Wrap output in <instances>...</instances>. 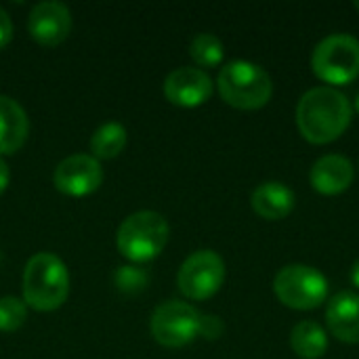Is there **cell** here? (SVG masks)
<instances>
[{
    "label": "cell",
    "mask_w": 359,
    "mask_h": 359,
    "mask_svg": "<svg viewBox=\"0 0 359 359\" xmlns=\"http://www.w3.org/2000/svg\"><path fill=\"white\" fill-rule=\"evenodd\" d=\"M297 198L292 189L280 181H267L252 194V208L267 221H280L294 210Z\"/></svg>",
    "instance_id": "cell-15"
},
{
    "label": "cell",
    "mask_w": 359,
    "mask_h": 359,
    "mask_svg": "<svg viewBox=\"0 0 359 359\" xmlns=\"http://www.w3.org/2000/svg\"><path fill=\"white\" fill-rule=\"evenodd\" d=\"M351 116L353 107L341 90L318 86L301 97L297 107V126L309 143L326 145L347 130Z\"/></svg>",
    "instance_id": "cell-1"
},
{
    "label": "cell",
    "mask_w": 359,
    "mask_h": 359,
    "mask_svg": "<svg viewBox=\"0 0 359 359\" xmlns=\"http://www.w3.org/2000/svg\"><path fill=\"white\" fill-rule=\"evenodd\" d=\"M290 345L297 355L305 359H320L328 349V337L326 330L311 320H305L294 326L290 334Z\"/></svg>",
    "instance_id": "cell-16"
},
{
    "label": "cell",
    "mask_w": 359,
    "mask_h": 359,
    "mask_svg": "<svg viewBox=\"0 0 359 359\" xmlns=\"http://www.w3.org/2000/svg\"><path fill=\"white\" fill-rule=\"evenodd\" d=\"M27 320V307L17 297L0 299V332H13Z\"/></svg>",
    "instance_id": "cell-19"
},
{
    "label": "cell",
    "mask_w": 359,
    "mask_h": 359,
    "mask_svg": "<svg viewBox=\"0 0 359 359\" xmlns=\"http://www.w3.org/2000/svg\"><path fill=\"white\" fill-rule=\"evenodd\" d=\"M55 187L72 198H82L99 189L103 183V170L95 156L74 154L59 162L53 175Z\"/></svg>",
    "instance_id": "cell-9"
},
{
    "label": "cell",
    "mask_w": 359,
    "mask_h": 359,
    "mask_svg": "<svg viewBox=\"0 0 359 359\" xmlns=\"http://www.w3.org/2000/svg\"><path fill=\"white\" fill-rule=\"evenodd\" d=\"M328 330L343 343H359V294L339 292L330 299L326 309Z\"/></svg>",
    "instance_id": "cell-12"
},
{
    "label": "cell",
    "mask_w": 359,
    "mask_h": 359,
    "mask_svg": "<svg viewBox=\"0 0 359 359\" xmlns=\"http://www.w3.org/2000/svg\"><path fill=\"white\" fill-rule=\"evenodd\" d=\"M276 297L290 309H318L328 297V280L309 265H286L273 280Z\"/></svg>",
    "instance_id": "cell-6"
},
{
    "label": "cell",
    "mask_w": 359,
    "mask_h": 359,
    "mask_svg": "<svg viewBox=\"0 0 359 359\" xmlns=\"http://www.w3.org/2000/svg\"><path fill=\"white\" fill-rule=\"evenodd\" d=\"M200 313L181 301H168L156 307L149 328L154 339L170 349L189 345L200 334Z\"/></svg>",
    "instance_id": "cell-7"
},
{
    "label": "cell",
    "mask_w": 359,
    "mask_h": 359,
    "mask_svg": "<svg viewBox=\"0 0 359 359\" xmlns=\"http://www.w3.org/2000/svg\"><path fill=\"white\" fill-rule=\"evenodd\" d=\"M8 181H11V170H8L6 162L0 158V194H4V189L8 187Z\"/></svg>",
    "instance_id": "cell-23"
},
{
    "label": "cell",
    "mask_w": 359,
    "mask_h": 359,
    "mask_svg": "<svg viewBox=\"0 0 359 359\" xmlns=\"http://www.w3.org/2000/svg\"><path fill=\"white\" fill-rule=\"evenodd\" d=\"M29 133V122L23 107L11 99L0 95V156L15 154L23 147Z\"/></svg>",
    "instance_id": "cell-14"
},
{
    "label": "cell",
    "mask_w": 359,
    "mask_h": 359,
    "mask_svg": "<svg viewBox=\"0 0 359 359\" xmlns=\"http://www.w3.org/2000/svg\"><path fill=\"white\" fill-rule=\"evenodd\" d=\"M126 145V128L118 122H107L99 126L90 139V151L97 160H111L120 156Z\"/></svg>",
    "instance_id": "cell-17"
},
{
    "label": "cell",
    "mask_w": 359,
    "mask_h": 359,
    "mask_svg": "<svg viewBox=\"0 0 359 359\" xmlns=\"http://www.w3.org/2000/svg\"><path fill=\"white\" fill-rule=\"evenodd\" d=\"M27 29L32 38L42 46L61 44L72 29V15L63 2L46 0L32 8L27 19Z\"/></svg>",
    "instance_id": "cell-10"
},
{
    "label": "cell",
    "mask_w": 359,
    "mask_h": 359,
    "mask_svg": "<svg viewBox=\"0 0 359 359\" xmlns=\"http://www.w3.org/2000/svg\"><path fill=\"white\" fill-rule=\"evenodd\" d=\"M116 278H118V286L128 292L145 286V273H141L139 269H133V267H122Z\"/></svg>",
    "instance_id": "cell-20"
},
{
    "label": "cell",
    "mask_w": 359,
    "mask_h": 359,
    "mask_svg": "<svg viewBox=\"0 0 359 359\" xmlns=\"http://www.w3.org/2000/svg\"><path fill=\"white\" fill-rule=\"evenodd\" d=\"M219 93L238 109H261L273 95L269 74L250 61H231L219 74Z\"/></svg>",
    "instance_id": "cell-4"
},
{
    "label": "cell",
    "mask_w": 359,
    "mask_h": 359,
    "mask_svg": "<svg viewBox=\"0 0 359 359\" xmlns=\"http://www.w3.org/2000/svg\"><path fill=\"white\" fill-rule=\"evenodd\" d=\"M223 332V322L215 316H202L200 318V334L206 339H219Z\"/></svg>",
    "instance_id": "cell-21"
},
{
    "label": "cell",
    "mask_w": 359,
    "mask_h": 359,
    "mask_svg": "<svg viewBox=\"0 0 359 359\" xmlns=\"http://www.w3.org/2000/svg\"><path fill=\"white\" fill-rule=\"evenodd\" d=\"M164 95L179 107H198L212 95V80L198 67H179L164 80Z\"/></svg>",
    "instance_id": "cell-11"
},
{
    "label": "cell",
    "mask_w": 359,
    "mask_h": 359,
    "mask_svg": "<svg viewBox=\"0 0 359 359\" xmlns=\"http://www.w3.org/2000/svg\"><path fill=\"white\" fill-rule=\"evenodd\" d=\"M69 294V273L65 263L53 252L34 255L23 271V303L36 311L59 309Z\"/></svg>",
    "instance_id": "cell-2"
},
{
    "label": "cell",
    "mask_w": 359,
    "mask_h": 359,
    "mask_svg": "<svg viewBox=\"0 0 359 359\" xmlns=\"http://www.w3.org/2000/svg\"><path fill=\"white\" fill-rule=\"evenodd\" d=\"M170 227L160 212L139 210L122 221L118 227L116 244L118 250L135 263L156 259L168 244Z\"/></svg>",
    "instance_id": "cell-3"
},
{
    "label": "cell",
    "mask_w": 359,
    "mask_h": 359,
    "mask_svg": "<svg viewBox=\"0 0 359 359\" xmlns=\"http://www.w3.org/2000/svg\"><path fill=\"white\" fill-rule=\"evenodd\" d=\"M311 185L324 196H339L353 183V166L345 156H322L311 168Z\"/></svg>",
    "instance_id": "cell-13"
},
{
    "label": "cell",
    "mask_w": 359,
    "mask_h": 359,
    "mask_svg": "<svg viewBox=\"0 0 359 359\" xmlns=\"http://www.w3.org/2000/svg\"><path fill=\"white\" fill-rule=\"evenodd\" d=\"M189 55L200 67H217L223 61V42L215 34H198L191 40Z\"/></svg>",
    "instance_id": "cell-18"
},
{
    "label": "cell",
    "mask_w": 359,
    "mask_h": 359,
    "mask_svg": "<svg viewBox=\"0 0 359 359\" xmlns=\"http://www.w3.org/2000/svg\"><path fill=\"white\" fill-rule=\"evenodd\" d=\"M311 67L328 84L353 82L359 76V40L349 34L324 38L311 55Z\"/></svg>",
    "instance_id": "cell-5"
},
{
    "label": "cell",
    "mask_w": 359,
    "mask_h": 359,
    "mask_svg": "<svg viewBox=\"0 0 359 359\" xmlns=\"http://www.w3.org/2000/svg\"><path fill=\"white\" fill-rule=\"evenodd\" d=\"M225 280V263L212 250H198L179 269V290L191 301H206L219 292Z\"/></svg>",
    "instance_id": "cell-8"
},
{
    "label": "cell",
    "mask_w": 359,
    "mask_h": 359,
    "mask_svg": "<svg viewBox=\"0 0 359 359\" xmlns=\"http://www.w3.org/2000/svg\"><path fill=\"white\" fill-rule=\"evenodd\" d=\"M351 282H353V286H358L359 288V259L355 261L353 269H351Z\"/></svg>",
    "instance_id": "cell-24"
},
{
    "label": "cell",
    "mask_w": 359,
    "mask_h": 359,
    "mask_svg": "<svg viewBox=\"0 0 359 359\" xmlns=\"http://www.w3.org/2000/svg\"><path fill=\"white\" fill-rule=\"evenodd\" d=\"M355 111L359 114V93H358V97H355Z\"/></svg>",
    "instance_id": "cell-25"
},
{
    "label": "cell",
    "mask_w": 359,
    "mask_h": 359,
    "mask_svg": "<svg viewBox=\"0 0 359 359\" xmlns=\"http://www.w3.org/2000/svg\"><path fill=\"white\" fill-rule=\"evenodd\" d=\"M13 38V21L4 8H0V48H4Z\"/></svg>",
    "instance_id": "cell-22"
},
{
    "label": "cell",
    "mask_w": 359,
    "mask_h": 359,
    "mask_svg": "<svg viewBox=\"0 0 359 359\" xmlns=\"http://www.w3.org/2000/svg\"><path fill=\"white\" fill-rule=\"evenodd\" d=\"M355 8H358V11H359V0H355Z\"/></svg>",
    "instance_id": "cell-26"
}]
</instances>
